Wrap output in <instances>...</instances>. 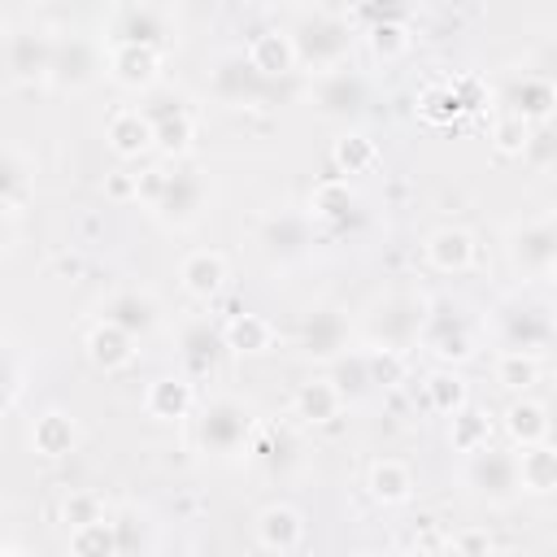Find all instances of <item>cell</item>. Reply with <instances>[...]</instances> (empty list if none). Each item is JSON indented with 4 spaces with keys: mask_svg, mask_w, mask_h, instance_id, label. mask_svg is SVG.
<instances>
[{
    "mask_svg": "<svg viewBox=\"0 0 557 557\" xmlns=\"http://www.w3.org/2000/svg\"><path fill=\"white\" fill-rule=\"evenodd\" d=\"M422 309H426V305H422L418 296H387V300L379 305V313H374V335L383 339L387 352H400V348L422 331V322H426Z\"/></svg>",
    "mask_w": 557,
    "mask_h": 557,
    "instance_id": "cell-1",
    "label": "cell"
},
{
    "mask_svg": "<svg viewBox=\"0 0 557 557\" xmlns=\"http://www.w3.org/2000/svg\"><path fill=\"white\" fill-rule=\"evenodd\" d=\"M244 435H248V413H244V405H235V400H213V405L205 409V418H200V440H205L213 453L239 448Z\"/></svg>",
    "mask_w": 557,
    "mask_h": 557,
    "instance_id": "cell-2",
    "label": "cell"
},
{
    "mask_svg": "<svg viewBox=\"0 0 557 557\" xmlns=\"http://www.w3.org/2000/svg\"><path fill=\"white\" fill-rule=\"evenodd\" d=\"M300 535H305V522H300V513H296L292 505H265V509H261V518H257V540H261L274 557H278V553H296Z\"/></svg>",
    "mask_w": 557,
    "mask_h": 557,
    "instance_id": "cell-3",
    "label": "cell"
},
{
    "mask_svg": "<svg viewBox=\"0 0 557 557\" xmlns=\"http://www.w3.org/2000/svg\"><path fill=\"white\" fill-rule=\"evenodd\" d=\"M426 261L440 270V274H461L470 261H474V239L470 231L461 226H444L426 239Z\"/></svg>",
    "mask_w": 557,
    "mask_h": 557,
    "instance_id": "cell-4",
    "label": "cell"
},
{
    "mask_svg": "<svg viewBox=\"0 0 557 557\" xmlns=\"http://www.w3.org/2000/svg\"><path fill=\"white\" fill-rule=\"evenodd\" d=\"M470 483H474L483 496H492V500H505V496H509V487H518V474H513V457L479 448V453H474V466H470Z\"/></svg>",
    "mask_w": 557,
    "mask_h": 557,
    "instance_id": "cell-5",
    "label": "cell"
},
{
    "mask_svg": "<svg viewBox=\"0 0 557 557\" xmlns=\"http://www.w3.org/2000/svg\"><path fill=\"white\" fill-rule=\"evenodd\" d=\"M178 278H183V287H187L191 296L209 300V296H213V292L226 283V261H222V252H209V248H200V252L183 257V265H178Z\"/></svg>",
    "mask_w": 557,
    "mask_h": 557,
    "instance_id": "cell-6",
    "label": "cell"
},
{
    "mask_svg": "<svg viewBox=\"0 0 557 557\" xmlns=\"http://www.w3.org/2000/svg\"><path fill=\"white\" fill-rule=\"evenodd\" d=\"M248 65L257 74H287L296 65V44L292 35H278V30H261L252 44H248Z\"/></svg>",
    "mask_w": 557,
    "mask_h": 557,
    "instance_id": "cell-7",
    "label": "cell"
},
{
    "mask_svg": "<svg viewBox=\"0 0 557 557\" xmlns=\"http://www.w3.org/2000/svg\"><path fill=\"white\" fill-rule=\"evenodd\" d=\"M148 144H152V122H148V113L122 109V113L109 117V148H113L117 157H139Z\"/></svg>",
    "mask_w": 557,
    "mask_h": 557,
    "instance_id": "cell-8",
    "label": "cell"
},
{
    "mask_svg": "<svg viewBox=\"0 0 557 557\" xmlns=\"http://www.w3.org/2000/svg\"><path fill=\"white\" fill-rule=\"evenodd\" d=\"M513 474H518V487H527V492H553V483H557V457L544 448V444H531V448H522L518 457H513Z\"/></svg>",
    "mask_w": 557,
    "mask_h": 557,
    "instance_id": "cell-9",
    "label": "cell"
},
{
    "mask_svg": "<svg viewBox=\"0 0 557 557\" xmlns=\"http://www.w3.org/2000/svg\"><path fill=\"white\" fill-rule=\"evenodd\" d=\"M370 496L383 500V505L409 500V496H413V474H409V466L396 461V457L374 461V466H370Z\"/></svg>",
    "mask_w": 557,
    "mask_h": 557,
    "instance_id": "cell-10",
    "label": "cell"
},
{
    "mask_svg": "<svg viewBox=\"0 0 557 557\" xmlns=\"http://www.w3.org/2000/svg\"><path fill=\"white\" fill-rule=\"evenodd\" d=\"M152 318H157V305H152L148 296H139V292H117V296L104 305V322L117 326V331H126V335L148 331Z\"/></svg>",
    "mask_w": 557,
    "mask_h": 557,
    "instance_id": "cell-11",
    "label": "cell"
},
{
    "mask_svg": "<svg viewBox=\"0 0 557 557\" xmlns=\"http://www.w3.org/2000/svg\"><path fill=\"white\" fill-rule=\"evenodd\" d=\"M113 78L126 87H144L157 78V52L148 44H117L113 48Z\"/></svg>",
    "mask_w": 557,
    "mask_h": 557,
    "instance_id": "cell-12",
    "label": "cell"
},
{
    "mask_svg": "<svg viewBox=\"0 0 557 557\" xmlns=\"http://www.w3.org/2000/svg\"><path fill=\"white\" fill-rule=\"evenodd\" d=\"M513 257H518L522 270L548 274V265H553V226H548V218L522 226V235H518V244H513Z\"/></svg>",
    "mask_w": 557,
    "mask_h": 557,
    "instance_id": "cell-13",
    "label": "cell"
},
{
    "mask_svg": "<svg viewBox=\"0 0 557 557\" xmlns=\"http://www.w3.org/2000/svg\"><path fill=\"white\" fill-rule=\"evenodd\" d=\"M339 392H335V383L331 379H309V383H300V392H296V413L305 418V422H331L335 413H339Z\"/></svg>",
    "mask_w": 557,
    "mask_h": 557,
    "instance_id": "cell-14",
    "label": "cell"
},
{
    "mask_svg": "<svg viewBox=\"0 0 557 557\" xmlns=\"http://www.w3.org/2000/svg\"><path fill=\"white\" fill-rule=\"evenodd\" d=\"M505 426H509V435H513L522 448L544 444V435H548V409L535 405V400H513L509 413H505Z\"/></svg>",
    "mask_w": 557,
    "mask_h": 557,
    "instance_id": "cell-15",
    "label": "cell"
},
{
    "mask_svg": "<svg viewBox=\"0 0 557 557\" xmlns=\"http://www.w3.org/2000/svg\"><path fill=\"white\" fill-rule=\"evenodd\" d=\"M222 339H226V348H235V352H265V348L274 344V331H270L265 318H257V313H239V318L226 322Z\"/></svg>",
    "mask_w": 557,
    "mask_h": 557,
    "instance_id": "cell-16",
    "label": "cell"
},
{
    "mask_svg": "<svg viewBox=\"0 0 557 557\" xmlns=\"http://www.w3.org/2000/svg\"><path fill=\"white\" fill-rule=\"evenodd\" d=\"M426 344H431L440 357H466V352H470V339H466V331H461V318H453L444 305H440V313H431V322H426Z\"/></svg>",
    "mask_w": 557,
    "mask_h": 557,
    "instance_id": "cell-17",
    "label": "cell"
},
{
    "mask_svg": "<svg viewBox=\"0 0 557 557\" xmlns=\"http://www.w3.org/2000/svg\"><path fill=\"white\" fill-rule=\"evenodd\" d=\"M87 348H91V361L104 366V370H117V366L131 361V335L117 331V326H109V322H100V326L87 335Z\"/></svg>",
    "mask_w": 557,
    "mask_h": 557,
    "instance_id": "cell-18",
    "label": "cell"
},
{
    "mask_svg": "<svg viewBox=\"0 0 557 557\" xmlns=\"http://www.w3.org/2000/svg\"><path fill=\"white\" fill-rule=\"evenodd\" d=\"M191 405V387L183 379H157L148 387V413L152 418H183Z\"/></svg>",
    "mask_w": 557,
    "mask_h": 557,
    "instance_id": "cell-19",
    "label": "cell"
},
{
    "mask_svg": "<svg viewBox=\"0 0 557 557\" xmlns=\"http://www.w3.org/2000/svg\"><path fill=\"white\" fill-rule=\"evenodd\" d=\"M196 205H200V183H196L191 174H170V178H165V191H161V200H157V209H165L170 218L187 222Z\"/></svg>",
    "mask_w": 557,
    "mask_h": 557,
    "instance_id": "cell-20",
    "label": "cell"
},
{
    "mask_svg": "<svg viewBox=\"0 0 557 557\" xmlns=\"http://www.w3.org/2000/svg\"><path fill=\"white\" fill-rule=\"evenodd\" d=\"M70 548H74V557H113L117 553V531L104 518L87 522V527H74L70 531Z\"/></svg>",
    "mask_w": 557,
    "mask_h": 557,
    "instance_id": "cell-21",
    "label": "cell"
},
{
    "mask_svg": "<svg viewBox=\"0 0 557 557\" xmlns=\"http://www.w3.org/2000/svg\"><path fill=\"white\" fill-rule=\"evenodd\" d=\"M35 448L44 453V457H61V453H70V444H74V422L65 418V413H44L39 422H35Z\"/></svg>",
    "mask_w": 557,
    "mask_h": 557,
    "instance_id": "cell-22",
    "label": "cell"
},
{
    "mask_svg": "<svg viewBox=\"0 0 557 557\" xmlns=\"http://www.w3.org/2000/svg\"><path fill=\"white\" fill-rule=\"evenodd\" d=\"M487 431H492L487 413H479V409H457L448 435H453V448H461V453H479V448L487 444Z\"/></svg>",
    "mask_w": 557,
    "mask_h": 557,
    "instance_id": "cell-23",
    "label": "cell"
},
{
    "mask_svg": "<svg viewBox=\"0 0 557 557\" xmlns=\"http://www.w3.org/2000/svg\"><path fill=\"white\" fill-rule=\"evenodd\" d=\"M548 109H553V87L548 83H540V78H527L518 91H513V113H518V122H544L548 117Z\"/></svg>",
    "mask_w": 557,
    "mask_h": 557,
    "instance_id": "cell-24",
    "label": "cell"
},
{
    "mask_svg": "<svg viewBox=\"0 0 557 557\" xmlns=\"http://www.w3.org/2000/svg\"><path fill=\"white\" fill-rule=\"evenodd\" d=\"M535 374H540V366H535L531 352H505V357L496 361V379H500V387H509V392H527V387L535 383Z\"/></svg>",
    "mask_w": 557,
    "mask_h": 557,
    "instance_id": "cell-25",
    "label": "cell"
},
{
    "mask_svg": "<svg viewBox=\"0 0 557 557\" xmlns=\"http://www.w3.org/2000/svg\"><path fill=\"white\" fill-rule=\"evenodd\" d=\"M426 400H431L435 413H457L466 405V383L457 374H444L440 370V374L426 379Z\"/></svg>",
    "mask_w": 557,
    "mask_h": 557,
    "instance_id": "cell-26",
    "label": "cell"
},
{
    "mask_svg": "<svg viewBox=\"0 0 557 557\" xmlns=\"http://www.w3.org/2000/svg\"><path fill=\"white\" fill-rule=\"evenodd\" d=\"M152 122V144H161L165 152H183L191 144V117L183 109H174V117H148Z\"/></svg>",
    "mask_w": 557,
    "mask_h": 557,
    "instance_id": "cell-27",
    "label": "cell"
},
{
    "mask_svg": "<svg viewBox=\"0 0 557 557\" xmlns=\"http://www.w3.org/2000/svg\"><path fill=\"white\" fill-rule=\"evenodd\" d=\"M339 335H344V326H339L335 313H313V322L305 326V344H309V352H318V357H331V352L339 348Z\"/></svg>",
    "mask_w": 557,
    "mask_h": 557,
    "instance_id": "cell-28",
    "label": "cell"
},
{
    "mask_svg": "<svg viewBox=\"0 0 557 557\" xmlns=\"http://www.w3.org/2000/svg\"><path fill=\"white\" fill-rule=\"evenodd\" d=\"M331 157H335V165L344 174H357V170H366L374 161V144L366 135H344V139H335V152Z\"/></svg>",
    "mask_w": 557,
    "mask_h": 557,
    "instance_id": "cell-29",
    "label": "cell"
},
{
    "mask_svg": "<svg viewBox=\"0 0 557 557\" xmlns=\"http://www.w3.org/2000/svg\"><path fill=\"white\" fill-rule=\"evenodd\" d=\"M61 518H65L70 527H87V522H100L104 513H100V500H96L91 492H70L65 505H61Z\"/></svg>",
    "mask_w": 557,
    "mask_h": 557,
    "instance_id": "cell-30",
    "label": "cell"
},
{
    "mask_svg": "<svg viewBox=\"0 0 557 557\" xmlns=\"http://www.w3.org/2000/svg\"><path fill=\"white\" fill-rule=\"evenodd\" d=\"M335 392L344 396H357V392H366L370 387V370H366V357H352V361H339V370H335Z\"/></svg>",
    "mask_w": 557,
    "mask_h": 557,
    "instance_id": "cell-31",
    "label": "cell"
},
{
    "mask_svg": "<svg viewBox=\"0 0 557 557\" xmlns=\"http://www.w3.org/2000/svg\"><path fill=\"white\" fill-rule=\"evenodd\" d=\"M366 370H370V383H396L400 379V357L379 348V352L366 357Z\"/></svg>",
    "mask_w": 557,
    "mask_h": 557,
    "instance_id": "cell-32",
    "label": "cell"
},
{
    "mask_svg": "<svg viewBox=\"0 0 557 557\" xmlns=\"http://www.w3.org/2000/svg\"><path fill=\"white\" fill-rule=\"evenodd\" d=\"M322 104H326V113H335V109H352V104H357V83H348V78H331L326 91H322Z\"/></svg>",
    "mask_w": 557,
    "mask_h": 557,
    "instance_id": "cell-33",
    "label": "cell"
},
{
    "mask_svg": "<svg viewBox=\"0 0 557 557\" xmlns=\"http://www.w3.org/2000/svg\"><path fill=\"white\" fill-rule=\"evenodd\" d=\"M183 344H187V361H191V366H205V361L213 357V344H218V339H213V335H209V326L200 322V326H191V331H187V339H183Z\"/></svg>",
    "mask_w": 557,
    "mask_h": 557,
    "instance_id": "cell-34",
    "label": "cell"
},
{
    "mask_svg": "<svg viewBox=\"0 0 557 557\" xmlns=\"http://www.w3.org/2000/svg\"><path fill=\"white\" fill-rule=\"evenodd\" d=\"M313 205H318V213L335 218V213H344V209H348V187H344V183H326V187H318Z\"/></svg>",
    "mask_w": 557,
    "mask_h": 557,
    "instance_id": "cell-35",
    "label": "cell"
},
{
    "mask_svg": "<svg viewBox=\"0 0 557 557\" xmlns=\"http://www.w3.org/2000/svg\"><path fill=\"white\" fill-rule=\"evenodd\" d=\"M165 170H144V174H135V196L139 200H148V205H157L161 200V191H165Z\"/></svg>",
    "mask_w": 557,
    "mask_h": 557,
    "instance_id": "cell-36",
    "label": "cell"
},
{
    "mask_svg": "<svg viewBox=\"0 0 557 557\" xmlns=\"http://www.w3.org/2000/svg\"><path fill=\"white\" fill-rule=\"evenodd\" d=\"M405 44H409V39H405L400 26H379V30H374V48H379V52H400Z\"/></svg>",
    "mask_w": 557,
    "mask_h": 557,
    "instance_id": "cell-37",
    "label": "cell"
},
{
    "mask_svg": "<svg viewBox=\"0 0 557 557\" xmlns=\"http://www.w3.org/2000/svg\"><path fill=\"white\" fill-rule=\"evenodd\" d=\"M522 144H527V131H522L518 117H513L509 126H500V148H505V152H513V148H522Z\"/></svg>",
    "mask_w": 557,
    "mask_h": 557,
    "instance_id": "cell-38",
    "label": "cell"
},
{
    "mask_svg": "<svg viewBox=\"0 0 557 557\" xmlns=\"http://www.w3.org/2000/svg\"><path fill=\"white\" fill-rule=\"evenodd\" d=\"M13 187H17V170H13V165L0 157V196H9Z\"/></svg>",
    "mask_w": 557,
    "mask_h": 557,
    "instance_id": "cell-39",
    "label": "cell"
},
{
    "mask_svg": "<svg viewBox=\"0 0 557 557\" xmlns=\"http://www.w3.org/2000/svg\"><path fill=\"white\" fill-rule=\"evenodd\" d=\"M109 191H113V196H131V191H135V183H126V178H113V183H109Z\"/></svg>",
    "mask_w": 557,
    "mask_h": 557,
    "instance_id": "cell-40",
    "label": "cell"
},
{
    "mask_svg": "<svg viewBox=\"0 0 557 557\" xmlns=\"http://www.w3.org/2000/svg\"><path fill=\"white\" fill-rule=\"evenodd\" d=\"M9 379H13V374H9V361H4V352H0V396H4V387H9Z\"/></svg>",
    "mask_w": 557,
    "mask_h": 557,
    "instance_id": "cell-41",
    "label": "cell"
},
{
    "mask_svg": "<svg viewBox=\"0 0 557 557\" xmlns=\"http://www.w3.org/2000/svg\"><path fill=\"white\" fill-rule=\"evenodd\" d=\"M479 557H505V553H500V548H483Z\"/></svg>",
    "mask_w": 557,
    "mask_h": 557,
    "instance_id": "cell-42",
    "label": "cell"
},
{
    "mask_svg": "<svg viewBox=\"0 0 557 557\" xmlns=\"http://www.w3.org/2000/svg\"><path fill=\"white\" fill-rule=\"evenodd\" d=\"M278 557H300V553H278Z\"/></svg>",
    "mask_w": 557,
    "mask_h": 557,
    "instance_id": "cell-43",
    "label": "cell"
}]
</instances>
